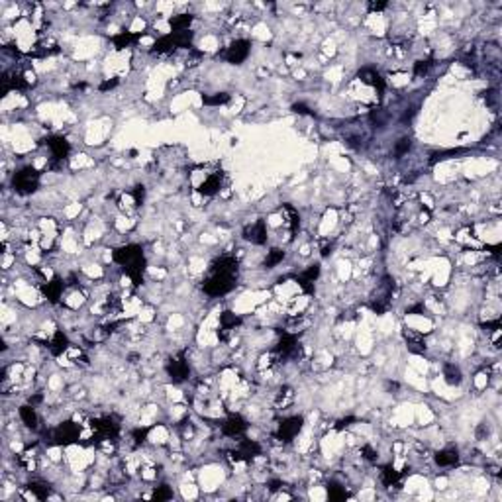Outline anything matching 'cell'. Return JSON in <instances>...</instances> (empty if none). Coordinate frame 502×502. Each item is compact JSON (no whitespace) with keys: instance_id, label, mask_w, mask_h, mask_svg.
<instances>
[{"instance_id":"cell-38","label":"cell","mask_w":502,"mask_h":502,"mask_svg":"<svg viewBox=\"0 0 502 502\" xmlns=\"http://www.w3.org/2000/svg\"><path fill=\"white\" fill-rule=\"evenodd\" d=\"M143 198H145V187L137 185L136 189H134V200H136L137 206H141V204H143Z\"/></svg>"},{"instance_id":"cell-5","label":"cell","mask_w":502,"mask_h":502,"mask_svg":"<svg viewBox=\"0 0 502 502\" xmlns=\"http://www.w3.org/2000/svg\"><path fill=\"white\" fill-rule=\"evenodd\" d=\"M93 430L96 432L95 439L96 441H102V439H114L116 435L120 434V424L114 416H102V418H96L91 422Z\"/></svg>"},{"instance_id":"cell-23","label":"cell","mask_w":502,"mask_h":502,"mask_svg":"<svg viewBox=\"0 0 502 502\" xmlns=\"http://www.w3.org/2000/svg\"><path fill=\"white\" fill-rule=\"evenodd\" d=\"M141 38V34H132V32H120L118 36H114L112 41H114V45H116V49H124V47H128L130 43H134Z\"/></svg>"},{"instance_id":"cell-46","label":"cell","mask_w":502,"mask_h":502,"mask_svg":"<svg viewBox=\"0 0 502 502\" xmlns=\"http://www.w3.org/2000/svg\"><path fill=\"white\" fill-rule=\"evenodd\" d=\"M281 487H283V483H281V481H269V490H273V492H275V490H279Z\"/></svg>"},{"instance_id":"cell-16","label":"cell","mask_w":502,"mask_h":502,"mask_svg":"<svg viewBox=\"0 0 502 502\" xmlns=\"http://www.w3.org/2000/svg\"><path fill=\"white\" fill-rule=\"evenodd\" d=\"M63 288H65V281L63 279H59V277H55L53 281H49V283H45V285L41 286V290H43V294L47 297L49 302H59L61 299V294H63Z\"/></svg>"},{"instance_id":"cell-33","label":"cell","mask_w":502,"mask_h":502,"mask_svg":"<svg viewBox=\"0 0 502 502\" xmlns=\"http://www.w3.org/2000/svg\"><path fill=\"white\" fill-rule=\"evenodd\" d=\"M328 496H330V500H343L347 496V492H345V489H341L338 483H330L328 485Z\"/></svg>"},{"instance_id":"cell-43","label":"cell","mask_w":502,"mask_h":502,"mask_svg":"<svg viewBox=\"0 0 502 502\" xmlns=\"http://www.w3.org/2000/svg\"><path fill=\"white\" fill-rule=\"evenodd\" d=\"M116 84H118V81H116V79H114V81H104L102 84H100V86H98V88H100V91L104 93V91H110V88H114Z\"/></svg>"},{"instance_id":"cell-32","label":"cell","mask_w":502,"mask_h":502,"mask_svg":"<svg viewBox=\"0 0 502 502\" xmlns=\"http://www.w3.org/2000/svg\"><path fill=\"white\" fill-rule=\"evenodd\" d=\"M27 489L32 490L34 494H36V498H40V500H45L47 496H49V487L47 485H43V483H29L27 485Z\"/></svg>"},{"instance_id":"cell-44","label":"cell","mask_w":502,"mask_h":502,"mask_svg":"<svg viewBox=\"0 0 502 502\" xmlns=\"http://www.w3.org/2000/svg\"><path fill=\"white\" fill-rule=\"evenodd\" d=\"M369 8L371 10H382V8H387V2H371Z\"/></svg>"},{"instance_id":"cell-26","label":"cell","mask_w":502,"mask_h":502,"mask_svg":"<svg viewBox=\"0 0 502 502\" xmlns=\"http://www.w3.org/2000/svg\"><path fill=\"white\" fill-rule=\"evenodd\" d=\"M404 336H406V341H408V349L414 353H424L426 351V343H424V339L420 336H416V334H412V332H404Z\"/></svg>"},{"instance_id":"cell-9","label":"cell","mask_w":502,"mask_h":502,"mask_svg":"<svg viewBox=\"0 0 502 502\" xmlns=\"http://www.w3.org/2000/svg\"><path fill=\"white\" fill-rule=\"evenodd\" d=\"M251 51V41L249 40H235L230 43L228 51H226V61L231 65H242L245 59L249 57Z\"/></svg>"},{"instance_id":"cell-28","label":"cell","mask_w":502,"mask_h":502,"mask_svg":"<svg viewBox=\"0 0 502 502\" xmlns=\"http://www.w3.org/2000/svg\"><path fill=\"white\" fill-rule=\"evenodd\" d=\"M285 259V251L283 249H271L269 251V255H267V259H265V269H273V267H277L281 261Z\"/></svg>"},{"instance_id":"cell-1","label":"cell","mask_w":502,"mask_h":502,"mask_svg":"<svg viewBox=\"0 0 502 502\" xmlns=\"http://www.w3.org/2000/svg\"><path fill=\"white\" fill-rule=\"evenodd\" d=\"M112 259L126 271V275L132 279L134 285L136 286L141 285V281H143V269H145V257H143V247L141 245L130 244V245H124V247H118L112 253Z\"/></svg>"},{"instance_id":"cell-45","label":"cell","mask_w":502,"mask_h":502,"mask_svg":"<svg viewBox=\"0 0 502 502\" xmlns=\"http://www.w3.org/2000/svg\"><path fill=\"white\" fill-rule=\"evenodd\" d=\"M363 453H365V457H367V459H371V461L375 459V451H373V449L369 448V446H365V448H363Z\"/></svg>"},{"instance_id":"cell-6","label":"cell","mask_w":502,"mask_h":502,"mask_svg":"<svg viewBox=\"0 0 502 502\" xmlns=\"http://www.w3.org/2000/svg\"><path fill=\"white\" fill-rule=\"evenodd\" d=\"M275 353L279 355V359H290V357H299L300 355V345L297 334H290V332H283V336L279 339Z\"/></svg>"},{"instance_id":"cell-2","label":"cell","mask_w":502,"mask_h":502,"mask_svg":"<svg viewBox=\"0 0 502 502\" xmlns=\"http://www.w3.org/2000/svg\"><path fill=\"white\" fill-rule=\"evenodd\" d=\"M235 277L238 273H228V271H212L210 277L204 281V292L208 297H224L228 294L231 288L235 286Z\"/></svg>"},{"instance_id":"cell-17","label":"cell","mask_w":502,"mask_h":502,"mask_svg":"<svg viewBox=\"0 0 502 502\" xmlns=\"http://www.w3.org/2000/svg\"><path fill=\"white\" fill-rule=\"evenodd\" d=\"M359 79L363 82H367V84H371V86H375V88L379 91V95L385 93V81H382V77H380L375 69L363 67L359 71Z\"/></svg>"},{"instance_id":"cell-13","label":"cell","mask_w":502,"mask_h":502,"mask_svg":"<svg viewBox=\"0 0 502 502\" xmlns=\"http://www.w3.org/2000/svg\"><path fill=\"white\" fill-rule=\"evenodd\" d=\"M47 147L51 150V157H53L55 161H63V159H67V155L71 153V145H69V141L65 137L61 136H51L47 137Z\"/></svg>"},{"instance_id":"cell-14","label":"cell","mask_w":502,"mask_h":502,"mask_svg":"<svg viewBox=\"0 0 502 502\" xmlns=\"http://www.w3.org/2000/svg\"><path fill=\"white\" fill-rule=\"evenodd\" d=\"M245 430H247V422L240 414H230L228 420L222 424V434L228 437H238V435L245 434Z\"/></svg>"},{"instance_id":"cell-36","label":"cell","mask_w":502,"mask_h":502,"mask_svg":"<svg viewBox=\"0 0 502 502\" xmlns=\"http://www.w3.org/2000/svg\"><path fill=\"white\" fill-rule=\"evenodd\" d=\"M147 434H150V428H136V430H132V437H134L136 444H143L147 439Z\"/></svg>"},{"instance_id":"cell-4","label":"cell","mask_w":502,"mask_h":502,"mask_svg":"<svg viewBox=\"0 0 502 502\" xmlns=\"http://www.w3.org/2000/svg\"><path fill=\"white\" fill-rule=\"evenodd\" d=\"M79 435H81V426L75 424V422H63L59 424L51 434V444L53 446H71V444H77L79 441Z\"/></svg>"},{"instance_id":"cell-3","label":"cell","mask_w":502,"mask_h":502,"mask_svg":"<svg viewBox=\"0 0 502 502\" xmlns=\"http://www.w3.org/2000/svg\"><path fill=\"white\" fill-rule=\"evenodd\" d=\"M12 187L18 194H32L40 187V173L34 167H24L14 173Z\"/></svg>"},{"instance_id":"cell-35","label":"cell","mask_w":502,"mask_h":502,"mask_svg":"<svg viewBox=\"0 0 502 502\" xmlns=\"http://www.w3.org/2000/svg\"><path fill=\"white\" fill-rule=\"evenodd\" d=\"M151 498H153V500H169V498H173V492L169 490L167 485H161V487L155 489V492L151 494Z\"/></svg>"},{"instance_id":"cell-29","label":"cell","mask_w":502,"mask_h":502,"mask_svg":"<svg viewBox=\"0 0 502 502\" xmlns=\"http://www.w3.org/2000/svg\"><path fill=\"white\" fill-rule=\"evenodd\" d=\"M228 100H230L228 93H216L212 96H202V102L206 106H220V104H226Z\"/></svg>"},{"instance_id":"cell-15","label":"cell","mask_w":502,"mask_h":502,"mask_svg":"<svg viewBox=\"0 0 502 502\" xmlns=\"http://www.w3.org/2000/svg\"><path fill=\"white\" fill-rule=\"evenodd\" d=\"M318 275H320V263H314V265L306 267V269L297 277V283L304 288V292H312L314 281L318 279Z\"/></svg>"},{"instance_id":"cell-47","label":"cell","mask_w":502,"mask_h":502,"mask_svg":"<svg viewBox=\"0 0 502 502\" xmlns=\"http://www.w3.org/2000/svg\"><path fill=\"white\" fill-rule=\"evenodd\" d=\"M330 253H332V244H330V245H324V247H322V255H324V257H326V255H330Z\"/></svg>"},{"instance_id":"cell-39","label":"cell","mask_w":502,"mask_h":502,"mask_svg":"<svg viewBox=\"0 0 502 502\" xmlns=\"http://www.w3.org/2000/svg\"><path fill=\"white\" fill-rule=\"evenodd\" d=\"M430 67H432V63H430V61H418V63L414 65V73H416V75H426Z\"/></svg>"},{"instance_id":"cell-34","label":"cell","mask_w":502,"mask_h":502,"mask_svg":"<svg viewBox=\"0 0 502 502\" xmlns=\"http://www.w3.org/2000/svg\"><path fill=\"white\" fill-rule=\"evenodd\" d=\"M459 153H465V150H463V147H459V150L435 151L434 155H432V159H430V163H437V161H444V159H449V157H455V155H459Z\"/></svg>"},{"instance_id":"cell-7","label":"cell","mask_w":502,"mask_h":502,"mask_svg":"<svg viewBox=\"0 0 502 502\" xmlns=\"http://www.w3.org/2000/svg\"><path fill=\"white\" fill-rule=\"evenodd\" d=\"M302 426H304V418H302V416H290V418H285V420L279 424L277 437H279L281 441L288 444V441H292V439L300 434Z\"/></svg>"},{"instance_id":"cell-12","label":"cell","mask_w":502,"mask_h":502,"mask_svg":"<svg viewBox=\"0 0 502 502\" xmlns=\"http://www.w3.org/2000/svg\"><path fill=\"white\" fill-rule=\"evenodd\" d=\"M244 238L255 245L267 244V224H265V220H257L255 224L247 226L244 230Z\"/></svg>"},{"instance_id":"cell-48","label":"cell","mask_w":502,"mask_h":502,"mask_svg":"<svg viewBox=\"0 0 502 502\" xmlns=\"http://www.w3.org/2000/svg\"><path fill=\"white\" fill-rule=\"evenodd\" d=\"M38 402H41V394H38V396H32V398H29V404H38Z\"/></svg>"},{"instance_id":"cell-11","label":"cell","mask_w":502,"mask_h":502,"mask_svg":"<svg viewBox=\"0 0 502 502\" xmlns=\"http://www.w3.org/2000/svg\"><path fill=\"white\" fill-rule=\"evenodd\" d=\"M167 373H169V377L173 382H185V380L189 379L190 375V369H189V363H187V359H185V355L181 353V355H176L173 357L169 363H167Z\"/></svg>"},{"instance_id":"cell-41","label":"cell","mask_w":502,"mask_h":502,"mask_svg":"<svg viewBox=\"0 0 502 502\" xmlns=\"http://www.w3.org/2000/svg\"><path fill=\"white\" fill-rule=\"evenodd\" d=\"M485 328V332H498L500 330V320H492V322H487V324H483Z\"/></svg>"},{"instance_id":"cell-42","label":"cell","mask_w":502,"mask_h":502,"mask_svg":"<svg viewBox=\"0 0 502 502\" xmlns=\"http://www.w3.org/2000/svg\"><path fill=\"white\" fill-rule=\"evenodd\" d=\"M418 114V110H416V106H410V108H406V112L402 114V122H410L414 116Z\"/></svg>"},{"instance_id":"cell-37","label":"cell","mask_w":502,"mask_h":502,"mask_svg":"<svg viewBox=\"0 0 502 502\" xmlns=\"http://www.w3.org/2000/svg\"><path fill=\"white\" fill-rule=\"evenodd\" d=\"M286 210H288V214H290V226H292V231H297L299 230V226H300V216H299V212L292 208V206H288L286 204Z\"/></svg>"},{"instance_id":"cell-21","label":"cell","mask_w":502,"mask_h":502,"mask_svg":"<svg viewBox=\"0 0 502 502\" xmlns=\"http://www.w3.org/2000/svg\"><path fill=\"white\" fill-rule=\"evenodd\" d=\"M173 49H176L175 40H173V34H167V36H163V38H159V40L153 43V47H151V51H153V53H171Z\"/></svg>"},{"instance_id":"cell-18","label":"cell","mask_w":502,"mask_h":502,"mask_svg":"<svg viewBox=\"0 0 502 502\" xmlns=\"http://www.w3.org/2000/svg\"><path fill=\"white\" fill-rule=\"evenodd\" d=\"M222 187V176L214 173V175H208L204 179L202 183H200V187H198V192L202 194V196H214L218 190Z\"/></svg>"},{"instance_id":"cell-20","label":"cell","mask_w":502,"mask_h":502,"mask_svg":"<svg viewBox=\"0 0 502 502\" xmlns=\"http://www.w3.org/2000/svg\"><path fill=\"white\" fill-rule=\"evenodd\" d=\"M47 347H49V351L53 353V355H61V353L65 351L69 347V338L67 334H63L61 330H57L53 334V338L49 339V343H47Z\"/></svg>"},{"instance_id":"cell-24","label":"cell","mask_w":502,"mask_h":502,"mask_svg":"<svg viewBox=\"0 0 502 502\" xmlns=\"http://www.w3.org/2000/svg\"><path fill=\"white\" fill-rule=\"evenodd\" d=\"M169 24L173 27V32H187L189 26L192 24V16L190 14H179L169 20Z\"/></svg>"},{"instance_id":"cell-22","label":"cell","mask_w":502,"mask_h":502,"mask_svg":"<svg viewBox=\"0 0 502 502\" xmlns=\"http://www.w3.org/2000/svg\"><path fill=\"white\" fill-rule=\"evenodd\" d=\"M20 418H22V422L26 424L29 430H36V428H38V414H36V410H34V404H32V406H29V404L20 406Z\"/></svg>"},{"instance_id":"cell-40","label":"cell","mask_w":502,"mask_h":502,"mask_svg":"<svg viewBox=\"0 0 502 502\" xmlns=\"http://www.w3.org/2000/svg\"><path fill=\"white\" fill-rule=\"evenodd\" d=\"M292 110H294L297 114H308V116H314V112H310V108H308L306 104H302V102H297V104H292Z\"/></svg>"},{"instance_id":"cell-19","label":"cell","mask_w":502,"mask_h":502,"mask_svg":"<svg viewBox=\"0 0 502 502\" xmlns=\"http://www.w3.org/2000/svg\"><path fill=\"white\" fill-rule=\"evenodd\" d=\"M457 461H459V451H457V448H446L435 453V463L439 467H453V465H457Z\"/></svg>"},{"instance_id":"cell-31","label":"cell","mask_w":502,"mask_h":502,"mask_svg":"<svg viewBox=\"0 0 502 502\" xmlns=\"http://www.w3.org/2000/svg\"><path fill=\"white\" fill-rule=\"evenodd\" d=\"M380 475H382V483H385L387 487H393L394 483H396V481H398V479L402 477V475H400V473H396V471H394V469H393V467H391V465H387V467H382V471H380Z\"/></svg>"},{"instance_id":"cell-10","label":"cell","mask_w":502,"mask_h":502,"mask_svg":"<svg viewBox=\"0 0 502 502\" xmlns=\"http://www.w3.org/2000/svg\"><path fill=\"white\" fill-rule=\"evenodd\" d=\"M231 461H251V459H255L257 455H261V446H259L255 439H242L240 441V446L235 451H231L230 453Z\"/></svg>"},{"instance_id":"cell-25","label":"cell","mask_w":502,"mask_h":502,"mask_svg":"<svg viewBox=\"0 0 502 502\" xmlns=\"http://www.w3.org/2000/svg\"><path fill=\"white\" fill-rule=\"evenodd\" d=\"M444 377H446V382H448V385H459L463 379L459 367L453 365V363H448V365L444 367Z\"/></svg>"},{"instance_id":"cell-8","label":"cell","mask_w":502,"mask_h":502,"mask_svg":"<svg viewBox=\"0 0 502 502\" xmlns=\"http://www.w3.org/2000/svg\"><path fill=\"white\" fill-rule=\"evenodd\" d=\"M391 297H393V281H391V277H385L382 283L379 285V290H377V299H373V302H371V308L377 314L387 312V308L391 306Z\"/></svg>"},{"instance_id":"cell-27","label":"cell","mask_w":502,"mask_h":502,"mask_svg":"<svg viewBox=\"0 0 502 502\" xmlns=\"http://www.w3.org/2000/svg\"><path fill=\"white\" fill-rule=\"evenodd\" d=\"M410 150H412V139H410L408 136L400 137V139L394 143V157H396V159H400V157H402V155H406Z\"/></svg>"},{"instance_id":"cell-30","label":"cell","mask_w":502,"mask_h":502,"mask_svg":"<svg viewBox=\"0 0 502 502\" xmlns=\"http://www.w3.org/2000/svg\"><path fill=\"white\" fill-rule=\"evenodd\" d=\"M240 322L242 320L233 312H222V316H220V326H222V330H231V328L238 326Z\"/></svg>"}]
</instances>
